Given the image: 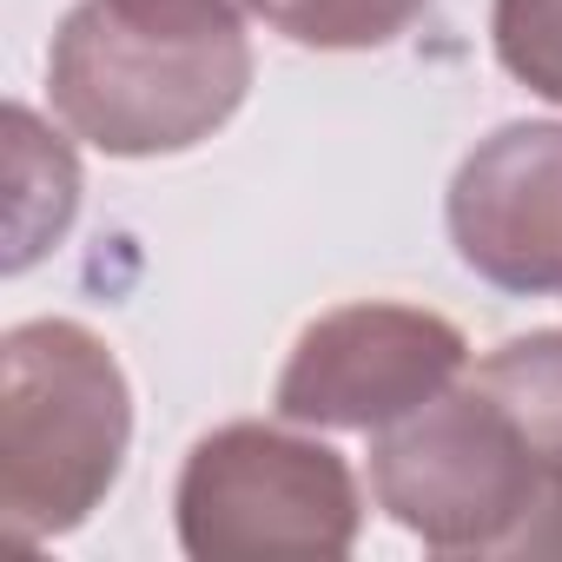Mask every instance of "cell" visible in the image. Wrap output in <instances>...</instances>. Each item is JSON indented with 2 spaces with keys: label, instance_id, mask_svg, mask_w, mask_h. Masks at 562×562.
Listing matches in <instances>:
<instances>
[{
  "label": "cell",
  "instance_id": "1",
  "mask_svg": "<svg viewBox=\"0 0 562 562\" xmlns=\"http://www.w3.org/2000/svg\"><path fill=\"white\" fill-rule=\"evenodd\" d=\"M133 443L120 358L74 318H34L0 338V529L8 549L80 529Z\"/></svg>",
  "mask_w": 562,
  "mask_h": 562
},
{
  "label": "cell",
  "instance_id": "2",
  "mask_svg": "<svg viewBox=\"0 0 562 562\" xmlns=\"http://www.w3.org/2000/svg\"><path fill=\"white\" fill-rule=\"evenodd\" d=\"M371 490L437 555H562V476L476 378L378 430Z\"/></svg>",
  "mask_w": 562,
  "mask_h": 562
},
{
  "label": "cell",
  "instance_id": "3",
  "mask_svg": "<svg viewBox=\"0 0 562 562\" xmlns=\"http://www.w3.org/2000/svg\"><path fill=\"white\" fill-rule=\"evenodd\" d=\"M54 113L113 159H159L212 139L251 87L245 27H146L80 0L47 54Z\"/></svg>",
  "mask_w": 562,
  "mask_h": 562
},
{
  "label": "cell",
  "instance_id": "4",
  "mask_svg": "<svg viewBox=\"0 0 562 562\" xmlns=\"http://www.w3.org/2000/svg\"><path fill=\"white\" fill-rule=\"evenodd\" d=\"M358 522L351 463L271 424L212 430L179 476V542L199 562H338Z\"/></svg>",
  "mask_w": 562,
  "mask_h": 562
},
{
  "label": "cell",
  "instance_id": "5",
  "mask_svg": "<svg viewBox=\"0 0 562 562\" xmlns=\"http://www.w3.org/2000/svg\"><path fill=\"white\" fill-rule=\"evenodd\" d=\"M463 364L470 345L450 318L417 305H345L299 338L278 378V417L325 430H391L443 397Z\"/></svg>",
  "mask_w": 562,
  "mask_h": 562
},
{
  "label": "cell",
  "instance_id": "6",
  "mask_svg": "<svg viewBox=\"0 0 562 562\" xmlns=\"http://www.w3.org/2000/svg\"><path fill=\"white\" fill-rule=\"evenodd\" d=\"M457 258L516 299L562 292V120L490 133L450 179Z\"/></svg>",
  "mask_w": 562,
  "mask_h": 562
},
{
  "label": "cell",
  "instance_id": "7",
  "mask_svg": "<svg viewBox=\"0 0 562 562\" xmlns=\"http://www.w3.org/2000/svg\"><path fill=\"white\" fill-rule=\"evenodd\" d=\"M80 205V166L60 133H47L27 106H8V271H27Z\"/></svg>",
  "mask_w": 562,
  "mask_h": 562
},
{
  "label": "cell",
  "instance_id": "8",
  "mask_svg": "<svg viewBox=\"0 0 562 562\" xmlns=\"http://www.w3.org/2000/svg\"><path fill=\"white\" fill-rule=\"evenodd\" d=\"M476 384L509 411L529 450L562 476V331H529L476 364Z\"/></svg>",
  "mask_w": 562,
  "mask_h": 562
},
{
  "label": "cell",
  "instance_id": "9",
  "mask_svg": "<svg viewBox=\"0 0 562 562\" xmlns=\"http://www.w3.org/2000/svg\"><path fill=\"white\" fill-rule=\"evenodd\" d=\"M430 0H251V14L318 54H358V47H391L411 34V21Z\"/></svg>",
  "mask_w": 562,
  "mask_h": 562
},
{
  "label": "cell",
  "instance_id": "10",
  "mask_svg": "<svg viewBox=\"0 0 562 562\" xmlns=\"http://www.w3.org/2000/svg\"><path fill=\"white\" fill-rule=\"evenodd\" d=\"M496 60L542 100L562 106V0H496Z\"/></svg>",
  "mask_w": 562,
  "mask_h": 562
},
{
  "label": "cell",
  "instance_id": "11",
  "mask_svg": "<svg viewBox=\"0 0 562 562\" xmlns=\"http://www.w3.org/2000/svg\"><path fill=\"white\" fill-rule=\"evenodd\" d=\"M106 8L146 27H245L251 0H106Z\"/></svg>",
  "mask_w": 562,
  "mask_h": 562
}]
</instances>
